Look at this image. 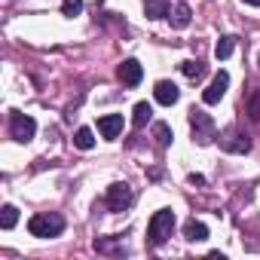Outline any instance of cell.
I'll use <instances>...</instances> for the list:
<instances>
[{
  "instance_id": "5",
  "label": "cell",
  "mask_w": 260,
  "mask_h": 260,
  "mask_svg": "<svg viewBox=\"0 0 260 260\" xmlns=\"http://www.w3.org/2000/svg\"><path fill=\"white\" fill-rule=\"evenodd\" d=\"M10 132H13V138H16L19 144H28V141L37 135V122H34V116H28V113H13V116H10Z\"/></svg>"
},
{
  "instance_id": "9",
  "label": "cell",
  "mask_w": 260,
  "mask_h": 260,
  "mask_svg": "<svg viewBox=\"0 0 260 260\" xmlns=\"http://www.w3.org/2000/svg\"><path fill=\"white\" fill-rule=\"evenodd\" d=\"M153 98H156L162 107H172V104H178L181 89H178L172 80H159V83H156V89H153Z\"/></svg>"
},
{
  "instance_id": "4",
  "label": "cell",
  "mask_w": 260,
  "mask_h": 260,
  "mask_svg": "<svg viewBox=\"0 0 260 260\" xmlns=\"http://www.w3.org/2000/svg\"><path fill=\"white\" fill-rule=\"evenodd\" d=\"M104 202H107V208H110V211H125L128 205L135 202V193H132V187H128V184L116 181V184H110V187H107Z\"/></svg>"
},
{
  "instance_id": "3",
  "label": "cell",
  "mask_w": 260,
  "mask_h": 260,
  "mask_svg": "<svg viewBox=\"0 0 260 260\" xmlns=\"http://www.w3.org/2000/svg\"><path fill=\"white\" fill-rule=\"evenodd\" d=\"M190 128H193V144H199V147H205V144H211L214 138H217V125H214V119L208 116V113H202V110H190Z\"/></svg>"
},
{
  "instance_id": "13",
  "label": "cell",
  "mask_w": 260,
  "mask_h": 260,
  "mask_svg": "<svg viewBox=\"0 0 260 260\" xmlns=\"http://www.w3.org/2000/svg\"><path fill=\"white\" fill-rule=\"evenodd\" d=\"M150 116H153V107H150L147 101H138L135 110H132V125H135V128H144V125L150 122Z\"/></svg>"
},
{
  "instance_id": "12",
  "label": "cell",
  "mask_w": 260,
  "mask_h": 260,
  "mask_svg": "<svg viewBox=\"0 0 260 260\" xmlns=\"http://www.w3.org/2000/svg\"><path fill=\"white\" fill-rule=\"evenodd\" d=\"M184 239L187 242H205L208 239V226L202 220H187L184 223Z\"/></svg>"
},
{
  "instance_id": "21",
  "label": "cell",
  "mask_w": 260,
  "mask_h": 260,
  "mask_svg": "<svg viewBox=\"0 0 260 260\" xmlns=\"http://www.w3.org/2000/svg\"><path fill=\"white\" fill-rule=\"evenodd\" d=\"M80 13H83V0H61V16L74 19V16H80Z\"/></svg>"
},
{
  "instance_id": "14",
  "label": "cell",
  "mask_w": 260,
  "mask_h": 260,
  "mask_svg": "<svg viewBox=\"0 0 260 260\" xmlns=\"http://www.w3.org/2000/svg\"><path fill=\"white\" fill-rule=\"evenodd\" d=\"M95 251L101 254H125V248L113 239V236H104V239H95Z\"/></svg>"
},
{
  "instance_id": "23",
  "label": "cell",
  "mask_w": 260,
  "mask_h": 260,
  "mask_svg": "<svg viewBox=\"0 0 260 260\" xmlns=\"http://www.w3.org/2000/svg\"><path fill=\"white\" fill-rule=\"evenodd\" d=\"M187 181H190V184H193V187H205V178H202V175H190V178H187Z\"/></svg>"
},
{
  "instance_id": "16",
  "label": "cell",
  "mask_w": 260,
  "mask_h": 260,
  "mask_svg": "<svg viewBox=\"0 0 260 260\" xmlns=\"http://www.w3.org/2000/svg\"><path fill=\"white\" fill-rule=\"evenodd\" d=\"M74 144H77L80 150H92V147H95V135H92V128H77Z\"/></svg>"
},
{
  "instance_id": "10",
  "label": "cell",
  "mask_w": 260,
  "mask_h": 260,
  "mask_svg": "<svg viewBox=\"0 0 260 260\" xmlns=\"http://www.w3.org/2000/svg\"><path fill=\"white\" fill-rule=\"evenodd\" d=\"M98 132H101L107 141L119 138V135H122V116H119V113H107V116H101V119H98Z\"/></svg>"
},
{
  "instance_id": "18",
  "label": "cell",
  "mask_w": 260,
  "mask_h": 260,
  "mask_svg": "<svg viewBox=\"0 0 260 260\" xmlns=\"http://www.w3.org/2000/svg\"><path fill=\"white\" fill-rule=\"evenodd\" d=\"M153 138H156L159 147H169V144H172V128H169L166 122H156V125H153Z\"/></svg>"
},
{
  "instance_id": "8",
  "label": "cell",
  "mask_w": 260,
  "mask_h": 260,
  "mask_svg": "<svg viewBox=\"0 0 260 260\" xmlns=\"http://www.w3.org/2000/svg\"><path fill=\"white\" fill-rule=\"evenodd\" d=\"M226 89H230V74H226V71H217L214 80L208 83V89L202 92V101H205V104H217V101L226 95Z\"/></svg>"
},
{
  "instance_id": "1",
  "label": "cell",
  "mask_w": 260,
  "mask_h": 260,
  "mask_svg": "<svg viewBox=\"0 0 260 260\" xmlns=\"http://www.w3.org/2000/svg\"><path fill=\"white\" fill-rule=\"evenodd\" d=\"M172 230H175V211L172 208H159L150 217V223H147V245L150 248H159L172 236Z\"/></svg>"
},
{
  "instance_id": "11",
  "label": "cell",
  "mask_w": 260,
  "mask_h": 260,
  "mask_svg": "<svg viewBox=\"0 0 260 260\" xmlns=\"http://www.w3.org/2000/svg\"><path fill=\"white\" fill-rule=\"evenodd\" d=\"M190 19H193V13H190V7L187 4H178V7H172L169 10V22H172V28H187L190 25Z\"/></svg>"
},
{
  "instance_id": "19",
  "label": "cell",
  "mask_w": 260,
  "mask_h": 260,
  "mask_svg": "<svg viewBox=\"0 0 260 260\" xmlns=\"http://www.w3.org/2000/svg\"><path fill=\"white\" fill-rule=\"evenodd\" d=\"M181 74L187 80H199L205 74V68H202V61H181Z\"/></svg>"
},
{
  "instance_id": "20",
  "label": "cell",
  "mask_w": 260,
  "mask_h": 260,
  "mask_svg": "<svg viewBox=\"0 0 260 260\" xmlns=\"http://www.w3.org/2000/svg\"><path fill=\"white\" fill-rule=\"evenodd\" d=\"M16 220H19V208H16V205H4V214H0V226H4V230H13Z\"/></svg>"
},
{
  "instance_id": "7",
  "label": "cell",
  "mask_w": 260,
  "mask_h": 260,
  "mask_svg": "<svg viewBox=\"0 0 260 260\" xmlns=\"http://www.w3.org/2000/svg\"><path fill=\"white\" fill-rule=\"evenodd\" d=\"M116 77H119V83L122 86H138L141 80H144V68H141V61H135V58H125L119 68H116Z\"/></svg>"
},
{
  "instance_id": "22",
  "label": "cell",
  "mask_w": 260,
  "mask_h": 260,
  "mask_svg": "<svg viewBox=\"0 0 260 260\" xmlns=\"http://www.w3.org/2000/svg\"><path fill=\"white\" fill-rule=\"evenodd\" d=\"M248 116H251L254 122H260V89H254L251 98H248Z\"/></svg>"
},
{
  "instance_id": "2",
  "label": "cell",
  "mask_w": 260,
  "mask_h": 260,
  "mask_svg": "<svg viewBox=\"0 0 260 260\" xmlns=\"http://www.w3.org/2000/svg\"><path fill=\"white\" fill-rule=\"evenodd\" d=\"M61 230H64V217L55 214V211H49V214H34V217L28 220V233L37 236V239H55V236H61Z\"/></svg>"
},
{
  "instance_id": "6",
  "label": "cell",
  "mask_w": 260,
  "mask_h": 260,
  "mask_svg": "<svg viewBox=\"0 0 260 260\" xmlns=\"http://www.w3.org/2000/svg\"><path fill=\"white\" fill-rule=\"evenodd\" d=\"M217 144H220V150H226V153H248V150H251V138H248L245 132H239L236 125L226 128V132L217 138Z\"/></svg>"
},
{
  "instance_id": "15",
  "label": "cell",
  "mask_w": 260,
  "mask_h": 260,
  "mask_svg": "<svg viewBox=\"0 0 260 260\" xmlns=\"http://www.w3.org/2000/svg\"><path fill=\"white\" fill-rule=\"evenodd\" d=\"M144 13H147V19H162V16H169V4L166 0H144Z\"/></svg>"
},
{
  "instance_id": "24",
  "label": "cell",
  "mask_w": 260,
  "mask_h": 260,
  "mask_svg": "<svg viewBox=\"0 0 260 260\" xmlns=\"http://www.w3.org/2000/svg\"><path fill=\"white\" fill-rule=\"evenodd\" d=\"M242 4H248V7H260V0H242Z\"/></svg>"
},
{
  "instance_id": "17",
  "label": "cell",
  "mask_w": 260,
  "mask_h": 260,
  "mask_svg": "<svg viewBox=\"0 0 260 260\" xmlns=\"http://www.w3.org/2000/svg\"><path fill=\"white\" fill-rule=\"evenodd\" d=\"M233 49H236V37H220V40H217V46H214V55L223 61V58H230V55H233Z\"/></svg>"
}]
</instances>
